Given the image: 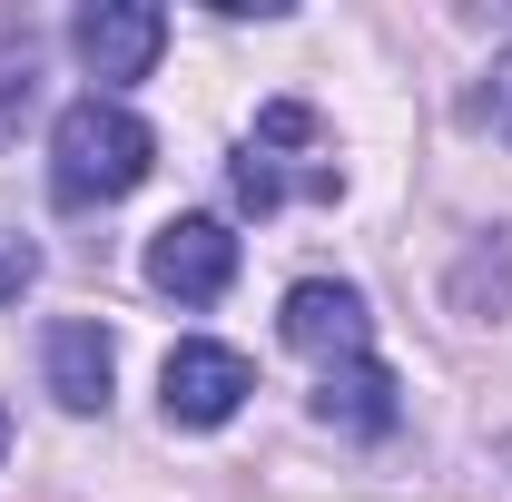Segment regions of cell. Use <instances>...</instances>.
<instances>
[{
  "mask_svg": "<svg viewBox=\"0 0 512 502\" xmlns=\"http://www.w3.org/2000/svg\"><path fill=\"white\" fill-rule=\"evenodd\" d=\"M148 168H158V128L138 119V109L99 99V89L60 109V128H50V197H60V207H109V197H128Z\"/></svg>",
  "mask_w": 512,
  "mask_h": 502,
  "instance_id": "6da1fadb",
  "label": "cell"
},
{
  "mask_svg": "<svg viewBox=\"0 0 512 502\" xmlns=\"http://www.w3.org/2000/svg\"><path fill=\"white\" fill-rule=\"evenodd\" d=\"M148 286L178 296V306H217V296L237 286V237H227L217 217H168V227L148 237Z\"/></svg>",
  "mask_w": 512,
  "mask_h": 502,
  "instance_id": "7a4b0ae2",
  "label": "cell"
},
{
  "mask_svg": "<svg viewBox=\"0 0 512 502\" xmlns=\"http://www.w3.org/2000/svg\"><path fill=\"white\" fill-rule=\"evenodd\" d=\"M69 50L89 60V79L128 89V79H148L158 50H168V10H148V0H99V10L69 20Z\"/></svg>",
  "mask_w": 512,
  "mask_h": 502,
  "instance_id": "3957f363",
  "label": "cell"
},
{
  "mask_svg": "<svg viewBox=\"0 0 512 502\" xmlns=\"http://www.w3.org/2000/svg\"><path fill=\"white\" fill-rule=\"evenodd\" d=\"M286 345H296V355H306V365H325V375H335V365H365V355H375V315H365V296H355V286H296V296H286Z\"/></svg>",
  "mask_w": 512,
  "mask_h": 502,
  "instance_id": "277c9868",
  "label": "cell"
},
{
  "mask_svg": "<svg viewBox=\"0 0 512 502\" xmlns=\"http://www.w3.org/2000/svg\"><path fill=\"white\" fill-rule=\"evenodd\" d=\"M158 394H168V424H227L256 394V365L237 345H178V355L158 365Z\"/></svg>",
  "mask_w": 512,
  "mask_h": 502,
  "instance_id": "5b68a950",
  "label": "cell"
},
{
  "mask_svg": "<svg viewBox=\"0 0 512 502\" xmlns=\"http://www.w3.org/2000/svg\"><path fill=\"white\" fill-rule=\"evenodd\" d=\"M40 375H50V394H60L69 414H99L109 384H119V345H109L89 315H60V325L40 335Z\"/></svg>",
  "mask_w": 512,
  "mask_h": 502,
  "instance_id": "8992f818",
  "label": "cell"
},
{
  "mask_svg": "<svg viewBox=\"0 0 512 502\" xmlns=\"http://www.w3.org/2000/svg\"><path fill=\"white\" fill-rule=\"evenodd\" d=\"M316 414L325 424H335V434H394V424H404V384L384 375L375 355H365V365H335V375H325V394H316Z\"/></svg>",
  "mask_w": 512,
  "mask_h": 502,
  "instance_id": "52a82bcc",
  "label": "cell"
},
{
  "mask_svg": "<svg viewBox=\"0 0 512 502\" xmlns=\"http://www.w3.org/2000/svg\"><path fill=\"white\" fill-rule=\"evenodd\" d=\"M473 128H493V138L512 148V50L483 69V89H473Z\"/></svg>",
  "mask_w": 512,
  "mask_h": 502,
  "instance_id": "ba28073f",
  "label": "cell"
},
{
  "mask_svg": "<svg viewBox=\"0 0 512 502\" xmlns=\"http://www.w3.org/2000/svg\"><path fill=\"white\" fill-rule=\"evenodd\" d=\"M30 286H40V247H30V237H10V227H0V306H20V296H30Z\"/></svg>",
  "mask_w": 512,
  "mask_h": 502,
  "instance_id": "9c48e42d",
  "label": "cell"
},
{
  "mask_svg": "<svg viewBox=\"0 0 512 502\" xmlns=\"http://www.w3.org/2000/svg\"><path fill=\"white\" fill-rule=\"evenodd\" d=\"M0 453H10V414H0Z\"/></svg>",
  "mask_w": 512,
  "mask_h": 502,
  "instance_id": "30bf717a",
  "label": "cell"
}]
</instances>
